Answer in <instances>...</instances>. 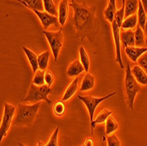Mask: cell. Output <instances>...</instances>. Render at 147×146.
<instances>
[{"label": "cell", "instance_id": "cell-28", "mask_svg": "<svg viewBox=\"0 0 147 146\" xmlns=\"http://www.w3.org/2000/svg\"><path fill=\"white\" fill-rule=\"evenodd\" d=\"M65 110L66 107L63 100H57L53 105V112L58 117L63 116L65 113Z\"/></svg>", "mask_w": 147, "mask_h": 146}, {"label": "cell", "instance_id": "cell-4", "mask_svg": "<svg viewBox=\"0 0 147 146\" xmlns=\"http://www.w3.org/2000/svg\"><path fill=\"white\" fill-rule=\"evenodd\" d=\"M52 92V88L46 84L41 86L35 85L34 84H31L29 90L28 92L26 98L22 99L21 101L23 102H31V103H37L41 100L46 101L48 105H51V101L49 100L48 96Z\"/></svg>", "mask_w": 147, "mask_h": 146}, {"label": "cell", "instance_id": "cell-30", "mask_svg": "<svg viewBox=\"0 0 147 146\" xmlns=\"http://www.w3.org/2000/svg\"><path fill=\"white\" fill-rule=\"evenodd\" d=\"M44 75H45L44 71L38 70V71L34 73V76L33 82H32V83L34 84L35 85H38V86H41V85H45Z\"/></svg>", "mask_w": 147, "mask_h": 146}, {"label": "cell", "instance_id": "cell-15", "mask_svg": "<svg viewBox=\"0 0 147 146\" xmlns=\"http://www.w3.org/2000/svg\"><path fill=\"white\" fill-rule=\"evenodd\" d=\"M24 53L26 54V57H28V60L31 65V68L34 73H35L38 70H39V63H38V56L35 54L34 52H33L31 49L28 48L26 47H23L22 48Z\"/></svg>", "mask_w": 147, "mask_h": 146}, {"label": "cell", "instance_id": "cell-9", "mask_svg": "<svg viewBox=\"0 0 147 146\" xmlns=\"http://www.w3.org/2000/svg\"><path fill=\"white\" fill-rule=\"evenodd\" d=\"M32 11H34L36 16L39 18L40 21H41L42 26L44 30H47L50 26L54 25L56 28H59L61 26L60 23H59V20H58V18L57 16H54V15H51L50 13L47 12L46 11H38V10H35V9H33L31 10Z\"/></svg>", "mask_w": 147, "mask_h": 146}, {"label": "cell", "instance_id": "cell-23", "mask_svg": "<svg viewBox=\"0 0 147 146\" xmlns=\"http://www.w3.org/2000/svg\"><path fill=\"white\" fill-rule=\"evenodd\" d=\"M135 33V43L137 47H146L145 44V35H144V29L139 26L138 25L136 28V31Z\"/></svg>", "mask_w": 147, "mask_h": 146}, {"label": "cell", "instance_id": "cell-21", "mask_svg": "<svg viewBox=\"0 0 147 146\" xmlns=\"http://www.w3.org/2000/svg\"><path fill=\"white\" fill-rule=\"evenodd\" d=\"M78 77H77L74 80L68 85L67 89L65 90L63 96V101H67L68 100H70L78 91Z\"/></svg>", "mask_w": 147, "mask_h": 146}, {"label": "cell", "instance_id": "cell-3", "mask_svg": "<svg viewBox=\"0 0 147 146\" xmlns=\"http://www.w3.org/2000/svg\"><path fill=\"white\" fill-rule=\"evenodd\" d=\"M124 87L126 94L127 105L130 110L134 109V103L136 96L141 90V85L136 80L131 71V67L129 63L126 64V71L124 78Z\"/></svg>", "mask_w": 147, "mask_h": 146}, {"label": "cell", "instance_id": "cell-19", "mask_svg": "<svg viewBox=\"0 0 147 146\" xmlns=\"http://www.w3.org/2000/svg\"><path fill=\"white\" fill-rule=\"evenodd\" d=\"M112 114V112L109 109H103L102 111H100L97 117L95 118V120H93V122L91 123V129H92V134H93V129L96 127L97 124L99 123H102V122H106V121L108 120V118Z\"/></svg>", "mask_w": 147, "mask_h": 146}, {"label": "cell", "instance_id": "cell-17", "mask_svg": "<svg viewBox=\"0 0 147 146\" xmlns=\"http://www.w3.org/2000/svg\"><path fill=\"white\" fill-rule=\"evenodd\" d=\"M95 85V77L93 75H92L91 73H86L81 83V85H80V92H86L89 91L91 89H92L94 87Z\"/></svg>", "mask_w": 147, "mask_h": 146}, {"label": "cell", "instance_id": "cell-32", "mask_svg": "<svg viewBox=\"0 0 147 146\" xmlns=\"http://www.w3.org/2000/svg\"><path fill=\"white\" fill-rule=\"evenodd\" d=\"M137 63H138V66H140V67L147 73V51L138 58Z\"/></svg>", "mask_w": 147, "mask_h": 146}, {"label": "cell", "instance_id": "cell-38", "mask_svg": "<svg viewBox=\"0 0 147 146\" xmlns=\"http://www.w3.org/2000/svg\"><path fill=\"white\" fill-rule=\"evenodd\" d=\"M37 146H46V144L43 142H42V141H38Z\"/></svg>", "mask_w": 147, "mask_h": 146}, {"label": "cell", "instance_id": "cell-2", "mask_svg": "<svg viewBox=\"0 0 147 146\" xmlns=\"http://www.w3.org/2000/svg\"><path fill=\"white\" fill-rule=\"evenodd\" d=\"M41 106V102H37L33 105L19 104L17 108L16 116L13 125L16 127H30L35 120L38 110Z\"/></svg>", "mask_w": 147, "mask_h": 146}, {"label": "cell", "instance_id": "cell-18", "mask_svg": "<svg viewBox=\"0 0 147 146\" xmlns=\"http://www.w3.org/2000/svg\"><path fill=\"white\" fill-rule=\"evenodd\" d=\"M139 0H125V11H124V19L136 14L138 10Z\"/></svg>", "mask_w": 147, "mask_h": 146}, {"label": "cell", "instance_id": "cell-25", "mask_svg": "<svg viewBox=\"0 0 147 146\" xmlns=\"http://www.w3.org/2000/svg\"><path fill=\"white\" fill-rule=\"evenodd\" d=\"M78 53H79V60H80V62H81V63L83 64L85 71L87 73L89 71V69H90V58H89V56H88L86 50L85 49V48L83 46H81L79 48Z\"/></svg>", "mask_w": 147, "mask_h": 146}, {"label": "cell", "instance_id": "cell-10", "mask_svg": "<svg viewBox=\"0 0 147 146\" xmlns=\"http://www.w3.org/2000/svg\"><path fill=\"white\" fill-rule=\"evenodd\" d=\"M125 54L133 63H137L138 58L147 51V47H137L131 46L124 48Z\"/></svg>", "mask_w": 147, "mask_h": 146}, {"label": "cell", "instance_id": "cell-26", "mask_svg": "<svg viewBox=\"0 0 147 146\" xmlns=\"http://www.w3.org/2000/svg\"><path fill=\"white\" fill-rule=\"evenodd\" d=\"M138 26H141V28L144 29V26L146 23V20H147V15H146V11L144 8V5L141 2V0H139L138 2Z\"/></svg>", "mask_w": 147, "mask_h": 146}, {"label": "cell", "instance_id": "cell-8", "mask_svg": "<svg viewBox=\"0 0 147 146\" xmlns=\"http://www.w3.org/2000/svg\"><path fill=\"white\" fill-rule=\"evenodd\" d=\"M112 26V33H113V38H114V42L115 47V62L119 63L120 67L122 69L124 68L123 62L122 59V53H121V28L122 26H120L115 20L111 23Z\"/></svg>", "mask_w": 147, "mask_h": 146}, {"label": "cell", "instance_id": "cell-13", "mask_svg": "<svg viewBox=\"0 0 147 146\" xmlns=\"http://www.w3.org/2000/svg\"><path fill=\"white\" fill-rule=\"evenodd\" d=\"M121 42L124 48L127 47L136 46L135 33L132 30H124L121 32Z\"/></svg>", "mask_w": 147, "mask_h": 146}, {"label": "cell", "instance_id": "cell-31", "mask_svg": "<svg viewBox=\"0 0 147 146\" xmlns=\"http://www.w3.org/2000/svg\"><path fill=\"white\" fill-rule=\"evenodd\" d=\"M58 132H59V128L57 127L54 133L52 134L50 137L49 142L46 143V146H57V137H58Z\"/></svg>", "mask_w": 147, "mask_h": 146}, {"label": "cell", "instance_id": "cell-29", "mask_svg": "<svg viewBox=\"0 0 147 146\" xmlns=\"http://www.w3.org/2000/svg\"><path fill=\"white\" fill-rule=\"evenodd\" d=\"M43 1V5H44V10L50 13L51 15L54 16H58V11L56 7V5L53 0H42Z\"/></svg>", "mask_w": 147, "mask_h": 146}, {"label": "cell", "instance_id": "cell-27", "mask_svg": "<svg viewBox=\"0 0 147 146\" xmlns=\"http://www.w3.org/2000/svg\"><path fill=\"white\" fill-rule=\"evenodd\" d=\"M118 127L119 126H118V123H117L116 120L113 116L110 115L108 118V120L106 121V135L107 136L111 135L112 133H114L115 130H117Z\"/></svg>", "mask_w": 147, "mask_h": 146}, {"label": "cell", "instance_id": "cell-36", "mask_svg": "<svg viewBox=\"0 0 147 146\" xmlns=\"http://www.w3.org/2000/svg\"><path fill=\"white\" fill-rule=\"evenodd\" d=\"M141 2H142V4H143V5H144V10H145L146 12H147V0H141Z\"/></svg>", "mask_w": 147, "mask_h": 146}, {"label": "cell", "instance_id": "cell-12", "mask_svg": "<svg viewBox=\"0 0 147 146\" xmlns=\"http://www.w3.org/2000/svg\"><path fill=\"white\" fill-rule=\"evenodd\" d=\"M84 71H85L83 64L81 63V62H80V60H75L70 63V65L67 68V71H66V73H67L68 77H73L79 76Z\"/></svg>", "mask_w": 147, "mask_h": 146}, {"label": "cell", "instance_id": "cell-33", "mask_svg": "<svg viewBox=\"0 0 147 146\" xmlns=\"http://www.w3.org/2000/svg\"><path fill=\"white\" fill-rule=\"evenodd\" d=\"M108 146H121V142L115 135H109L107 138Z\"/></svg>", "mask_w": 147, "mask_h": 146}, {"label": "cell", "instance_id": "cell-22", "mask_svg": "<svg viewBox=\"0 0 147 146\" xmlns=\"http://www.w3.org/2000/svg\"><path fill=\"white\" fill-rule=\"evenodd\" d=\"M138 25V15L133 14V15L124 19V20L122 24V28L123 30H131L133 28H137Z\"/></svg>", "mask_w": 147, "mask_h": 146}, {"label": "cell", "instance_id": "cell-16", "mask_svg": "<svg viewBox=\"0 0 147 146\" xmlns=\"http://www.w3.org/2000/svg\"><path fill=\"white\" fill-rule=\"evenodd\" d=\"M132 74L136 78V80L141 85H147V73L138 65H135L131 68Z\"/></svg>", "mask_w": 147, "mask_h": 146}, {"label": "cell", "instance_id": "cell-37", "mask_svg": "<svg viewBox=\"0 0 147 146\" xmlns=\"http://www.w3.org/2000/svg\"><path fill=\"white\" fill-rule=\"evenodd\" d=\"M144 35H145V38L147 39V20H146V23H145L144 28Z\"/></svg>", "mask_w": 147, "mask_h": 146}, {"label": "cell", "instance_id": "cell-6", "mask_svg": "<svg viewBox=\"0 0 147 146\" xmlns=\"http://www.w3.org/2000/svg\"><path fill=\"white\" fill-rule=\"evenodd\" d=\"M116 94V92H114L112 94L107 95V96H104V97H101V98H95L93 96H91V95H86V96H82V95H78V98L81 100L85 106L86 107L87 110H88V113H89V117H90V121H91V123L93 122V115H94V113H95V110L97 108L98 106L104 100H108L111 97H113L114 95Z\"/></svg>", "mask_w": 147, "mask_h": 146}, {"label": "cell", "instance_id": "cell-39", "mask_svg": "<svg viewBox=\"0 0 147 146\" xmlns=\"http://www.w3.org/2000/svg\"><path fill=\"white\" fill-rule=\"evenodd\" d=\"M19 143V146H26L24 143Z\"/></svg>", "mask_w": 147, "mask_h": 146}, {"label": "cell", "instance_id": "cell-14", "mask_svg": "<svg viewBox=\"0 0 147 146\" xmlns=\"http://www.w3.org/2000/svg\"><path fill=\"white\" fill-rule=\"evenodd\" d=\"M117 11L116 9V0H109L108 6L106 7L104 10V18L106 20H108L109 22L112 23L115 20V13Z\"/></svg>", "mask_w": 147, "mask_h": 146}, {"label": "cell", "instance_id": "cell-24", "mask_svg": "<svg viewBox=\"0 0 147 146\" xmlns=\"http://www.w3.org/2000/svg\"><path fill=\"white\" fill-rule=\"evenodd\" d=\"M50 57V52L49 50H46L45 52H42V54L38 56V63H39V70L46 71L49 65Z\"/></svg>", "mask_w": 147, "mask_h": 146}, {"label": "cell", "instance_id": "cell-7", "mask_svg": "<svg viewBox=\"0 0 147 146\" xmlns=\"http://www.w3.org/2000/svg\"><path fill=\"white\" fill-rule=\"evenodd\" d=\"M15 111H16V108L13 107L12 105L9 103H5L3 119L1 121V125H0V137H1V141L5 137H6L7 132L10 129Z\"/></svg>", "mask_w": 147, "mask_h": 146}, {"label": "cell", "instance_id": "cell-35", "mask_svg": "<svg viewBox=\"0 0 147 146\" xmlns=\"http://www.w3.org/2000/svg\"><path fill=\"white\" fill-rule=\"evenodd\" d=\"M93 143H94V142H93L92 138L88 137V138H86V139L84 145H85V146H93Z\"/></svg>", "mask_w": 147, "mask_h": 146}, {"label": "cell", "instance_id": "cell-20", "mask_svg": "<svg viewBox=\"0 0 147 146\" xmlns=\"http://www.w3.org/2000/svg\"><path fill=\"white\" fill-rule=\"evenodd\" d=\"M23 5L28 7L30 10L35 9L38 11H45L42 0H17Z\"/></svg>", "mask_w": 147, "mask_h": 146}, {"label": "cell", "instance_id": "cell-41", "mask_svg": "<svg viewBox=\"0 0 147 146\" xmlns=\"http://www.w3.org/2000/svg\"><path fill=\"white\" fill-rule=\"evenodd\" d=\"M82 146H85V145H82Z\"/></svg>", "mask_w": 147, "mask_h": 146}, {"label": "cell", "instance_id": "cell-11", "mask_svg": "<svg viewBox=\"0 0 147 146\" xmlns=\"http://www.w3.org/2000/svg\"><path fill=\"white\" fill-rule=\"evenodd\" d=\"M69 0H61L58 5V20L61 26H64L69 14Z\"/></svg>", "mask_w": 147, "mask_h": 146}, {"label": "cell", "instance_id": "cell-34", "mask_svg": "<svg viewBox=\"0 0 147 146\" xmlns=\"http://www.w3.org/2000/svg\"><path fill=\"white\" fill-rule=\"evenodd\" d=\"M44 79H45V84L49 86H51L53 85V83H54V80H55L54 74H53V72L50 71H45Z\"/></svg>", "mask_w": 147, "mask_h": 146}, {"label": "cell", "instance_id": "cell-5", "mask_svg": "<svg viewBox=\"0 0 147 146\" xmlns=\"http://www.w3.org/2000/svg\"><path fill=\"white\" fill-rule=\"evenodd\" d=\"M42 33L47 39L49 45L51 48L53 57H54L55 61L57 62L59 56L60 49L63 47V35L62 29H59L58 31L43 30Z\"/></svg>", "mask_w": 147, "mask_h": 146}, {"label": "cell", "instance_id": "cell-40", "mask_svg": "<svg viewBox=\"0 0 147 146\" xmlns=\"http://www.w3.org/2000/svg\"><path fill=\"white\" fill-rule=\"evenodd\" d=\"M145 44H146V47H147V39H145Z\"/></svg>", "mask_w": 147, "mask_h": 146}, {"label": "cell", "instance_id": "cell-1", "mask_svg": "<svg viewBox=\"0 0 147 146\" xmlns=\"http://www.w3.org/2000/svg\"><path fill=\"white\" fill-rule=\"evenodd\" d=\"M70 6L73 9V25L76 30V36L81 38L82 41L87 40L94 43V40L100 29V24L96 17V6L87 5L85 3L79 4L71 0Z\"/></svg>", "mask_w": 147, "mask_h": 146}]
</instances>
